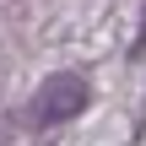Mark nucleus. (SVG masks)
<instances>
[{
	"label": "nucleus",
	"instance_id": "obj_2",
	"mask_svg": "<svg viewBox=\"0 0 146 146\" xmlns=\"http://www.w3.org/2000/svg\"><path fill=\"white\" fill-rule=\"evenodd\" d=\"M135 54H146V11H141V33H135Z\"/></svg>",
	"mask_w": 146,
	"mask_h": 146
},
{
	"label": "nucleus",
	"instance_id": "obj_1",
	"mask_svg": "<svg viewBox=\"0 0 146 146\" xmlns=\"http://www.w3.org/2000/svg\"><path fill=\"white\" fill-rule=\"evenodd\" d=\"M92 103V87H87V76H76V70H54L38 92H33V125H65V119H76L81 108Z\"/></svg>",
	"mask_w": 146,
	"mask_h": 146
}]
</instances>
